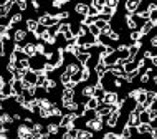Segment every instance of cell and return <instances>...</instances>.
Returning a JSON list of instances; mask_svg holds the SVG:
<instances>
[{
    "mask_svg": "<svg viewBox=\"0 0 157 139\" xmlns=\"http://www.w3.org/2000/svg\"><path fill=\"white\" fill-rule=\"evenodd\" d=\"M117 93H114V91H108V93H104V96L101 98V103H104V104H116L117 103Z\"/></svg>",
    "mask_w": 157,
    "mask_h": 139,
    "instance_id": "cell-1",
    "label": "cell"
},
{
    "mask_svg": "<svg viewBox=\"0 0 157 139\" xmlns=\"http://www.w3.org/2000/svg\"><path fill=\"white\" fill-rule=\"evenodd\" d=\"M139 5H141V0H126V10H127V14H136Z\"/></svg>",
    "mask_w": 157,
    "mask_h": 139,
    "instance_id": "cell-2",
    "label": "cell"
},
{
    "mask_svg": "<svg viewBox=\"0 0 157 139\" xmlns=\"http://www.w3.org/2000/svg\"><path fill=\"white\" fill-rule=\"evenodd\" d=\"M23 53L27 55L28 58H33L36 55V45H33V43H27L23 46Z\"/></svg>",
    "mask_w": 157,
    "mask_h": 139,
    "instance_id": "cell-3",
    "label": "cell"
},
{
    "mask_svg": "<svg viewBox=\"0 0 157 139\" xmlns=\"http://www.w3.org/2000/svg\"><path fill=\"white\" fill-rule=\"evenodd\" d=\"M75 12L84 17V15H88V12H90V7H88L86 3H76V5H75Z\"/></svg>",
    "mask_w": 157,
    "mask_h": 139,
    "instance_id": "cell-4",
    "label": "cell"
},
{
    "mask_svg": "<svg viewBox=\"0 0 157 139\" xmlns=\"http://www.w3.org/2000/svg\"><path fill=\"white\" fill-rule=\"evenodd\" d=\"M152 129H154V126H151V123H141L137 126V133H146V134H151Z\"/></svg>",
    "mask_w": 157,
    "mask_h": 139,
    "instance_id": "cell-5",
    "label": "cell"
},
{
    "mask_svg": "<svg viewBox=\"0 0 157 139\" xmlns=\"http://www.w3.org/2000/svg\"><path fill=\"white\" fill-rule=\"evenodd\" d=\"M154 27H155V23L152 22V20H146V23H144V25H142V28H141L142 37H144V35H147V33H149Z\"/></svg>",
    "mask_w": 157,
    "mask_h": 139,
    "instance_id": "cell-6",
    "label": "cell"
},
{
    "mask_svg": "<svg viewBox=\"0 0 157 139\" xmlns=\"http://www.w3.org/2000/svg\"><path fill=\"white\" fill-rule=\"evenodd\" d=\"M91 53L90 52H79L78 55H76V58H78V61L81 63V65H86V61L90 60Z\"/></svg>",
    "mask_w": 157,
    "mask_h": 139,
    "instance_id": "cell-7",
    "label": "cell"
},
{
    "mask_svg": "<svg viewBox=\"0 0 157 139\" xmlns=\"http://www.w3.org/2000/svg\"><path fill=\"white\" fill-rule=\"evenodd\" d=\"M38 27H40V23H38L36 22V20H27V30L28 32H33V33H35L36 30H38Z\"/></svg>",
    "mask_w": 157,
    "mask_h": 139,
    "instance_id": "cell-8",
    "label": "cell"
},
{
    "mask_svg": "<svg viewBox=\"0 0 157 139\" xmlns=\"http://www.w3.org/2000/svg\"><path fill=\"white\" fill-rule=\"evenodd\" d=\"M25 37H27V32H25V30H17V32L13 33V40L17 41V43L23 41V40H25Z\"/></svg>",
    "mask_w": 157,
    "mask_h": 139,
    "instance_id": "cell-9",
    "label": "cell"
},
{
    "mask_svg": "<svg viewBox=\"0 0 157 139\" xmlns=\"http://www.w3.org/2000/svg\"><path fill=\"white\" fill-rule=\"evenodd\" d=\"M126 25L131 28V30H136L137 23H136V20L132 18V14H127V15H126Z\"/></svg>",
    "mask_w": 157,
    "mask_h": 139,
    "instance_id": "cell-10",
    "label": "cell"
},
{
    "mask_svg": "<svg viewBox=\"0 0 157 139\" xmlns=\"http://www.w3.org/2000/svg\"><path fill=\"white\" fill-rule=\"evenodd\" d=\"M139 119H141V123H151L149 111H147V109H144L142 113H139Z\"/></svg>",
    "mask_w": 157,
    "mask_h": 139,
    "instance_id": "cell-11",
    "label": "cell"
},
{
    "mask_svg": "<svg viewBox=\"0 0 157 139\" xmlns=\"http://www.w3.org/2000/svg\"><path fill=\"white\" fill-rule=\"evenodd\" d=\"M90 33H91V35H94V37H99L101 35V28L98 27L96 23H91L90 25Z\"/></svg>",
    "mask_w": 157,
    "mask_h": 139,
    "instance_id": "cell-12",
    "label": "cell"
},
{
    "mask_svg": "<svg viewBox=\"0 0 157 139\" xmlns=\"http://www.w3.org/2000/svg\"><path fill=\"white\" fill-rule=\"evenodd\" d=\"M142 38V33H141V30H132V32H131V41H139V40H141Z\"/></svg>",
    "mask_w": 157,
    "mask_h": 139,
    "instance_id": "cell-13",
    "label": "cell"
},
{
    "mask_svg": "<svg viewBox=\"0 0 157 139\" xmlns=\"http://www.w3.org/2000/svg\"><path fill=\"white\" fill-rule=\"evenodd\" d=\"M83 96H86V98H90V96H94V86H86L83 90Z\"/></svg>",
    "mask_w": 157,
    "mask_h": 139,
    "instance_id": "cell-14",
    "label": "cell"
},
{
    "mask_svg": "<svg viewBox=\"0 0 157 139\" xmlns=\"http://www.w3.org/2000/svg\"><path fill=\"white\" fill-rule=\"evenodd\" d=\"M106 35H108V38H109V40H114V41H117V40L121 38L119 33H117V32H113V30H109L108 33H106Z\"/></svg>",
    "mask_w": 157,
    "mask_h": 139,
    "instance_id": "cell-15",
    "label": "cell"
},
{
    "mask_svg": "<svg viewBox=\"0 0 157 139\" xmlns=\"http://www.w3.org/2000/svg\"><path fill=\"white\" fill-rule=\"evenodd\" d=\"M18 22H22V14H15L13 17H12V20H10V23H8V25L12 27V25H15Z\"/></svg>",
    "mask_w": 157,
    "mask_h": 139,
    "instance_id": "cell-16",
    "label": "cell"
},
{
    "mask_svg": "<svg viewBox=\"0 0 157 139\" xmlns=\"http://www.w3.org/2000/svg\"><path fill=\"white\" fill-rule=\"evenodd\" d=\"M117 3H119V0H104V5H108L111 8H116Z\"/></svg>",
    "mask_w": 157,
    "mask_h": 139,
    "instance_id": "cell-17",
    "label": "cell"
},
{
    "mask_svg": "<svg viewBox=\"0 0 157 139\" xmlns=\"http://www.w3.org/2000/svg\"><path fill=\"white\" fill-rule=\"evenodd\" d=\"M68 81H71V75H70V73H66V71H65V73L61 75V83H63V85H66Z\"/></svg>",
    "mask_w": 157,
    "mask_h": 139,
    "instance_id": "cell-18",
    "label": "cell"
},
{
    "mask_svg": "<svg viewBox=\"0 0 157 139\" xmlns=\"http://www.w3.org/2000/svg\"><path fill=\"white\" fill-rule=\"evenodd\" d=\"M90 136H91V133H88V131H78L76 137H90Z\"/></svg>",
    "mask_w": 157,
    "mask_h": 139,
    "instance_id": "cell-19",
    "label": "cell"
},
{
    "mask_svg": "<svg viewBox=\"0 0 157 139\" xmlns=\"http://www.w3.org/2000/svg\"><path fill=\"white\" fill-rule=\"evenodd\" d=\"M149 81V73H142L141 75V83H147Z\"/></svg>",
    "mask_w": 157,
    "mask_h": 139,
    "instance_id": "cell-20",
    "label": "cell"
},
{
    "mask_svg": "<svg viewBox=\"0 0 157 139\" xmlns=\"http://www.w3.org/2000/svg\"><path fill=\"white\" fill-rule=\"evenodd\" d=\"M3 43H5V41H3V38L0 37V56H2L3 53H5V48H3Z\"/></svg>",
    "mask_w": 157,
    "mask_h": 139,
    "instance_id": "cell-21",
    "label": "cell"
},
{
    "mask_svg": "<svg viewBox=\"0 0 157 139\" xmlns=\"http://www.w3.org/2000/svg\"><path fill=\"white\" fill-rule=\"evenodd\" d=\"M151 43H152V46H157V35H154L151 38Z\"/></svg>",
    "mask_w": 157,
    "mask_h": 139,
    "instance_id": "cell-22",
    "label": "cell"
},
{
    "mask_svg": "<svg viewBox=\"0 0 157 139\" xmlns=\"http://www.w3.org/2000/svg\"><path fill=\"white\" fill-rule=\"evenodd\" d=\"M104 137H108V139H113V137H117L116 134H113V133H108V134H104Z\"/></svg>",
    "mask_w": 157,
    "mask_h": 139,
    "instance_id": "cell-23",
    "label": "cell"
},
{
    "mask_svg": "<svg viewBox=\"0 0 157 139\" xmlns=\"http://www.w3.org/2000/svg\"><path fill=\"white\" fill-rule=\"evenodd\" d=\"M154 103H157V93H155V96H154Z\"/></svg>",
    "mask_w": 157,
    "mask_h": 139,
    "instance_id": "cell-24",
    "label": "cell"
},
{
    "mask_svg": "<svg viewBox=\"0 0 157 139\" xmlns=\"http://www.w3.org/2000/svg\"><path fill=\"white\" fill-rule=\"evenodd\" d=\"M154 83H155V86H157V76H154Z\"/></svg>",
    "mask_w": 157,
    "mask_h": 139,
    "instance_id": "cell-25",
    "label": "cell"
}]
</instances>
